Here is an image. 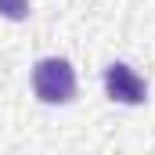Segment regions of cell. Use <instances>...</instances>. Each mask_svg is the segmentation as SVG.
Instances as JSON below:
<instances>
[{
	"instance_id": "obj_2",
	"label": "cell",
	"mask_w": 155,
	"mask_h": 155,
	"mask_svg": "<svg viewBox=\"0 0 155 155\" xmlns=\"http://www.w3.org/2000/svg\"><path fill=\"white\" fill-rule=\"evenodd\" d=\"M105 94L119 105H144L148 97V83L137 76L126 61H112L105 69Z\"/></svg>"
},
{
	"instance_id": "obj_3",
	"label": "cell",
	"mask_w": 155,
	"mask_h": 155,
	"mask_svg": "<svg viewBox=\"0 0 155 155\" xmlns=\"http://www.w3.org/2000/svg\"><path fill=\"white\" fill-rule=\"evenodd\" d=\"M0 15L11 22H22L29 18V0H0Z\"/></svg>"
},
{
	"instance_id": "obj_1",
	"label": "cell",
	"mask_w": 155,
	"mask_h": 155,
	"mask_svg": "<svg viewBox=\"0 0 155 155\" xmlns=\"http://www.w3.org/2000/svg\"><path fill=\"white\" fill-rule=\"evenodd\" d=\"M33 90L43 105H69L76 97V72L65 58H40L33 65Z\"/></svg>"
}]
</instances>
